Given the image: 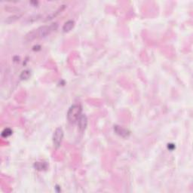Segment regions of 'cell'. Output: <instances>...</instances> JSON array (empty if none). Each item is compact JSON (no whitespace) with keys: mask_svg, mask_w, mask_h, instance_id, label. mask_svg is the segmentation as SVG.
<instances>
[{"mask_svg":"<svg viewBox=\"0 0 193 193\" xmlns=\"http://www.w3.org/2000/svg\"><path fill=\"white\" fill-rule=\"evenodd\" d=\"M57 29V24H52L50 26H43L39 28L36 31V34L39 37H45L48 35H49L51 32L54 31ZM36 34L35 36H36Z\"/></svg>","mask_w":193,"mask_h":193,"instance_id":"obj_2","label":"cell"},{"mask_svg":"<svg viewBox=\"0 0 193 193\" xmlns=\"http://www.w3.org/2000/svg\"><path fill=\"white\" fill-rule=\"evenodd\" d=\"M74 27V21H68L64 24L63 27V32L65 33H67V32H70L72 29Z\"/></svg>","mask_w":193,"mask_h":193,"instance_id":"obj_5","label":"cell"},{"mask_svg":"<svg viewBox=\"0 0 193 193\" xmlns=\"http://www.w3.org/2000/svg\"><path fill=\"white\" fill-rule=\"evenodd\" d=\"M30 76V72L29 70H24L21 73V79H28Z\"/></svg>","mask_w":193,"mask_h":193,"instance_id":"obj_8","label":"cell"},{"mask_svg":"<svg viewBox=\"0 0 193 193\" xmlns=\"http://www.w3.org/2000/svg\"><path fill=\"white\" fill-rule=\"evenodd\" d=\"M78 125H79V129H80L82 131L85 130V128L88 125V119L87 117H86V116L82 114L81 115V116L78 119Z\"/></svg>","mask_w":193,"mask_h":193,"instance_id":"obj_4","label":"cell"},{"mask_svg":"<svg viewBox=\"0 0 193 193\" xmlns=\"http://www.w3.org/2000/svg\"><path fill=\"white\" fill-rule=\"evenodd\" d=\"M11 134H12V131L10 128H5V129H4L2 131V137H8L11 136Z\"/></svg>","mask_w":193,"mask_h":193,"instance_id":"obj_7","label":"cell"},{"mask_svg":"<svg viewBox=\"0 0 193 193\" xmlns=\"http://www.w3.org/2000/svg\"><path fill=\"white\" fill-rule=\"evenodd\" d=\"M114 130H115V131H116V134H119L120 136H122V137H126V136H128V131L125 130V129H124V128H120V127H119V126L115 127Z\"/></svg>","mask_w":193,"mask_h":193,"instance_id":"obj_6","label":"cell"},{"mask_svg":"<svg viewBox=\"0 0 193 193\" xmlns=\"http://www.w3.org/2000/svg\"><path fill=\"white\" fill-rule=\"evenodd\" d=\"M82 106L79 104H75L70 108L67 112V119L71 123L78 122V119L82 115Z\"/></svg>","mask_w":193,"mask_h":193,"instance_id":"obj_1","label":"cell"},{"mask_svg":"<svg viewBox=\"0 0 193 193\" xmlns=\"http://www.w3.org/2000/svg\"><path fill=\"white\" fill-rule=\"evenodd\" d=\"M63 138V131L61 128H57L53 134V143L56 148L60 147Z\"/></svg>","mask_w":193,"mask_h":193,"instance_id":"obj_3","label":"cell"}]
</instances>
